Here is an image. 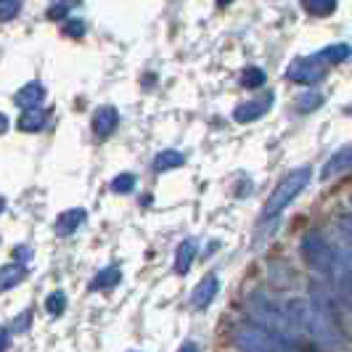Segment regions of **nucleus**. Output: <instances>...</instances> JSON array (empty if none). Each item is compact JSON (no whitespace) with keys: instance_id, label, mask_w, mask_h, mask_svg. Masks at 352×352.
I'll return each mask as SVG.
<instances>
[{"instance_id":"obj_16","label":"nucleus","mask_w":352,"mask_h":352,"mask_svg":"<svg viewBox=\"0 0 352 352\" xmlns=\"http://www.w3.org/2000/svg\"><path fill=\"white\" fill-rule=\"evenodd\" d=\"M183 162H186V157L180 154V151H175V148H167V151H162V154H157V159H154V173H167V170H175V167H183Z\"/></svg>"},{"instance_id":"obj_12","label":"nucleus","mask_w":352,"mask_h":352,"mask_svg":"<svg viewBox=\"0 0 352 352\" xmlns=\"http://www.w3.org/2000/svg\"><path fill=\"white\" fill-rule=\"evenodd\" d=\"M27 278V267L19 263H11V265H3L0 267V294L3 292H8V289H14L19 283Z\"/></svg>"},{"instance_id":"obj_14","label":"nucleus","mask_w":352,"mask_h":352,"mask_svg":"<svg viewBox=\"0 0 352 352\" xmlns=\"http://www.w3.org/2000/svg\"><path fill=\"white\" fill-rule=\"evenodd\" d=\"M196 260V241L194 239H186L180 247H177V257H175V273H188L191 265Z\"/></svg>"},{"instance_id":"obj_4","label":"nucleus","mask_w":352,"mask_h":352,"mask_svg":"<svg viewBox=\"0 0 352 352\" xmlns=\"http://www.w3.org/2000/svg\"><path fill=\"white\" fill-rule=\"evenodd\" d=\"M302 257L307 260V265L316 270V273H323V276H334L336 267V252L331 249V244L318 233V230H310L302 236Z\"/></svg>"},{"instance_id":"obj_33","label":"nucleus","mask_w":352,"mask_h":352,"mask_svg":"<svg viewBox=\"0 0 352 352\" xmlns=\"http://www.w3.org/2000/svg\"><path fill=\"white\" fill-rule=\"evenodd\" d=\"M6 130H8V117H6V114H0V135H3Z\"/></svg>"},{"instance_id":"obj_3","label":"nucleus","mask_w":352,"mask_h":352,"mask_svg":"<svg viewBox=\"0 0 352 352\" xmlns=\"http://www.w3.org/2000/svg\"><path fill=\"white\" fill-rule=\"evenodd\" d=\"M233 344L239 347V352H294V344H289L286 339L249 323L233 331Z\"/></svg>"},{"instance_id":"obj_10","label":"nucleus","mask_w":352,"mask_h":352,"mask_svg":"<svg viewBox=\"0 0 352 352\" xmlns=\"http://www.w3.org/2000/svg\"><path fill=\"white\" fill-rule=\"evenodd\" d=\"M85 220H88V212L82 210V207H74V210L61 212L58 220H56V233H58V236H72Z\"/></svg>"},{"instance_id":"obj_25","label":"nucleus","mask_w":352,"mask_h":352,"mask_svg":"<svg viewBox=\"0 0 352 352\" xmlns=\"http://www.w3.org/2000/svg\"><path fill=\"white\" fill-rule=\"evenodd\" d=\"M334 270H342V273H347V276H352V249H339L336 252V267ZM334 278V276H331Z\"/></svg>"},{"instance_id":"obj_21","label":"nucleus","mask_w":352,"mask_h":352,"mask_svg":"<svg viewBox=\"0 0 352 352\" xmlns=\"http://www.w3.org/2000/svg\"><path fill=\"white\" fill-rule=\"evenodd\" d=\"M45 310H48L51 316H61V313L67 310V294H64V292H53V294H48Z\"/></svg>"},{"instance_id":"obj_9","label":"nucleus","mask_w":352,"mask_h":352,"mask_svg":"<svg viewBox=\"0 0 352 352\" xmlns=\"http://www.w3.org/2000/svg\"><path fill=\"white\" fill-rule=\"evenodd\" d=\"M347 170H352V146H342L334 157L326 162V167L320 170V177L323 180H331L334 175H342Z\"/></svg>"},{"instance_id":"obj_34","label":"nucleus","mask_w":352,"mask_h":352,"mask_svg":"<svg viewBox=\"0 0 352 352\" xmlns=\"http://www.w3.org/2000/svg\"><path fill=\"white\" fill-rule=\"evenodd\" d=\"M6 210V199H3V196H0V212Z\"/></svg>"},{"instance_id":"obj_23","label":"nucleus","mask_w":352,"mask_h":352,"mask_svg":"<svg viewBox=\"0 0 352 352\" xmlns=\"http://www.w3.org/2000/svg\"><path fill=\"white\" fill-rule=\"evenodd\" d=\"M21 3L19 0H0V21H11L19 16Z\"/></svg>"},{"instance_id":"obj_30","label":"nucleus","mask_w":352,"mask_h":352,"mask_svg":"<svg viewBox=\"0 0 352 352\" xmlns=\"http://www.w3.org/2000/svg\"><path fill=\"white\" fill-rule=\"evenodd\" d=\"M14 257L19 260V265L30 263V260H32V249H30V247H16V249H14Z\"/></svg>"},{"instance_id":"obj_24","label":"nucleus","mask_w":352,"mask_h":352,"mask_svg":"<svg viewBox=\"0 0 352 352\" xmlns=\"http://www.w3.org/2000/svg\"><path fill=\"white\" fill-rule=\"evenodd\" d=\"M263 82H265L263 69H254V67H252V69H247L241 74V85H244V88H260Z\"/></svg>"},{"instance_id":"obj_35","label":"nucleus","mask_w":352,"mask_h":352,"mask_svg":"<svg viewBox=\"0 0 352 352\" xmlns=\"http://www.w3.org/2000/svg\"><path fill=\"white\" fill-rule=\"evenodd\" d=\"M350 204H352V196H350Z\"/></svg>"},{"instance_id":"obj_28","label":"nucleus","mask_w":352,"mask_h":352,"mask_svg":"<svg viewBox=\"0 0 352 352\" xmlns=\"http://www.w3.org/2000/svg\"><path fill=\"white\" fill-rule=\"evenodd\" d=\"M69 11H72V3H51V6H48V19H53V21L67 19Z\"/></svg>"},{"instance_id":"obj_20","label":"nucleus","mask_w":352,"mask_h":352,"mask_svg":"<svg viewBox=\"0 0 352 352\" xmlns=\"http://www.w3.org/2000/svg\"><path fill=\"white\" fill-rule=\"evenodd\" d=\"M135 188V175L133 173H122V175H117L111 180V191L114 194H130Z\"/></svg>"},{"instance_id":"obj_5","label":"nucleus","mask_w":352,"mask_h":352,"mask_svg":"<svg viewBox=\"0 0 352 352\" xmlns=\"http://www.w3.org/2000/svg\"><path fill=\"white\" fill-rule=\"evenodd\" d=\"M326 74H329V64L316 53V56L292 61V67L286 69V80H292L297 85H316Z\"/></svg>"},{"instance_id":"obj_32","label":"nucleus","mask_w":352,"mask_h":352,"mask_svg":"<svg viewBox=\"0 0 352 352\" xmlns=\"http://www.w3.org/2000/svg\"><path fill=\"white\" fill-rule=\"evenodd\" d=\"M177 352H199V350H196V344H194V342H186V344H183V347H180V350H177Z\"/></svg>"},{"instance_id":"obj_1","label":"nucleus","mask_w":352,"mask_h":352,"mask_svg":"<svg viewBox=\"0 0 352 352\" xmlns=\"http://www.w3.org/2000/svg\"><path fill=\"white\" fill-rule=\"evenodd\" d=\"M249 307V316L254 320V326H260L265 331H270V334L281 336L286 339L289 344H292V339L297 336L294 331V326L289 323V316H286V310H283V305L276 297H270V294H265V292H254L247 302Z\"/></svg>"},{"instance_id":"obj_15","label":"nucleus","mask_w":352,"mask_h":352,"mask_svg":"<svg viewBox=\"0 0 352 352\" xmlns=\"http://www.w3.org/2000/svg\"><path fill=\"white\" fill-rule=\"evenodd\" d=\"M120 281H122V270L111 265V267H104V270L96 273V278L90 281V289L93 292H98V289H114Z\"/></svg>"},{"instance_id":"obj_27","label":"nucleus","mask_w":352,"mask_h":352,"mask_svg":"<svg viewBox=\"0 0 352 352\" xmlns=\"http://www.w3.org/2000/svg\"><path fill=\"white\" fill-rule=\"evenodd\" d=\"M61 32L67 37H82L85 35V21L82 19H67L64 27H61Z\"/></svg>"},{"instance_id":"obj_6","label":"nucleus","mask_w":352,"mask_h":352,"mask_svg":"<svg viewBox=\"0 0 352 352\" xmlns=\"http://www.w3.org/2000/svg\"><path fill=\"white\" fill-rule=\"evenodd\" d=\"M270 106H273V93L260 98V101H244V104H239L233 109V120L244 124L254 122V120H263L265 114L270 111Z\"/></svg>"},{"instance_id":"obj_17","label":"nucleus","mask_w":352,"mask_h":352,"mask_svg":"<svg viewBox=\"0 0 352 352\" xmlns=\"http://www.w3.org/2000/svg\"><path fill=\"white\" fill-rule=\"evenodd\" d=\"M318 56L326 61V64H339V61H347L352 56V48L347 43H336V45H329L323 51H318Z\"/></svg>"},{"instance_id":"obj_26","label":"nucleus","mask_w":352,"mask_h":352,"mask_svg":"<svg viewBox=\"0 0 352 352\" xmlns=\"http://www.w3.org/2000/svg\"><path fill=\"white\" fill-rule=\"evenodd\" d=\"M336 228H339L342 239H344L352 249V214L350 212H344V214H339V217H336Z\"/></svg>"},{"instance_id":"obj_11","label":"nucleus","mask_w":352,"mask_h":352,"mask_svg":"<svg viewBox=\"0 0 352 352\" xmlns=\"http://www.w3.org/2000/svg\"><path fill=\"white\" fill-rule=\"evenodd\" d=\"M43 98H45V88H43L40 82H27V85L16 93V98H14V101H16L19 109L30 111V109H40Z\"/></svg>"},{"instance_id":"obj_29","label":"nucleus","mask_w":352,"mask_h":352,"mask_svg":"<svg viewBox=\"0 0 352 352\" xmlns=\"http://www.w3.org/2000/svg\"><path fill=\"white\" fill-rule=\"evenodd\" d=\"M32 326V313L27 310V313H21V316L14 320V326H11V331H16V334H21V331H27Z\"/></svg>"},{"instance_id":"obj_8","label":"nucleus","mask_w":352,"mask_h":352,"mask_svg":"<svg viewBox=\"0 0 352 352\" xmlns=\"http://www.w3.org/2000/svg\"><path fill=\"white\" fill-rule=\"evenodd\" d=\"M120 124V114L114 106H101L96 114H93V133L98 138H109Z\"/></svg>"},{"instance_id":"obj_7","label":"nucleus","mask_w":352,"mask_h":352,"mask_svg":"<svg viewBox=\"0 0 352 352\" xmlns=\"http://www.w3.org/2000/svg\"><path fill=\"white\" fill-rule=\"evenodd\" d=\"M217 292H220L217 276H204V278L199 281V286L191 292V307H196V310H207V307L212 305V300L217 297Z\"/></svg>"},{"instance_id":"obj_18","label":"nucleus","mask_w":352,"mask_h":352,"mask_svg":"<svg viewBox=\"0 0 352 352\" xmlns=\"http://www.w3.org/2000/svg\"><path fill=\"white\" fill-rule=\"evenodd\" d=\"M334 283L336 292H339V300L344 302V307L352 313V276L342 273V270H334Z\"/></svg>"},{"instance_id":"obj_22","label":"nucleus","mask_w":352,"mask_h":352,"mask_svg":"<svg viewBox=\"0 0 352 352\" xmlns=\"http://www.w3.org/2000/svg\"><path fill=\"white\" fill-rule=\"evenodd\" d=\"M320 104H323V96H320V93H305V96H300V98H297V111L307 114V111L318 109Z\"/></svg>"},{"instance_id":"obj_13","label":"nucleus","mask_w":352,"mask_h":352,"mask_svg":"<svg viewBox=\"0 0 352 352\" xmlns=\"http://www.w3.org/2000/svg\"><path fill=\"white\" fill-rule=\"evenodd\" d=\"M45 124H48L45 109H30V111H21V117H19V130H24V133H40Z\"/></svg>"},{"instance_id":"obj_2","label":"nucleus","mask_w":352,"mask_h":352,"mask_svg":"<svg viewBox=\"0 0 352 352\" xmlns=\"http://www.w3.org/2000/svg\"><path fill=\"white\" fill-rule=\"evenodd\" d=\"M310 177H313V170H310V167H297V170H292L289 175L283 177L281 183L273 188L267 204H265V212H263L265 220H267V217H278V214L307 188Z\"/></svg>"},{"instance_id":"obj_31","label":"nucleus","mask_w":352,"mask_h":352,"mask_svg":"<svg viewBox=\"0 0 352 352\" xmlns=\"http://www.w3.org/2000/svg\"><path fill=\"white\" fill-rule=\"evenodd\" d=\"M8 344H11V331L6 326H0V352L8 350Z\"/></svg>"},{"instance_id":"obj_19","label":"nucleus","mask_w":352,"mask_h":352,"mask_svg":"<svg viewBox=\"0 0 352 352\" xmlns=\"http://www.w3.org/2000/svg\"><path fill=\"white\" fill-rule=\"evenodd\" d=\"M302 8L313 16H329L336 11V3L334 0H307V3H302Z\"/></svg>"}]
</instances>
